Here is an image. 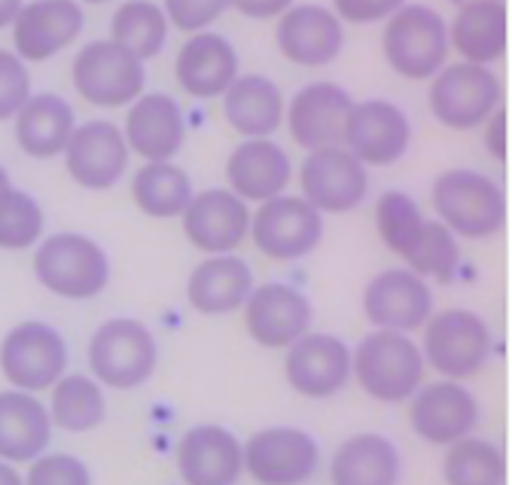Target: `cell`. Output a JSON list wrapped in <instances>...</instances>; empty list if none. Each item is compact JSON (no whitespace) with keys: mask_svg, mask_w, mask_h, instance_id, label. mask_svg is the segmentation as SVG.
<instances>
[{"mask_svg":"<svg viewBox=\"0 0 512 485\" xmlns=\"http://www.w3.org/2000/svg\"><path fill=\"white\" fill-rule=\"evenodd\" d=\"M427 363L412 333L375 330L351 348V379L375 403H406L424 382Z\"/></svg>","mask_w":512,"mask_h":485,"instance_id":"1","label":"cell"},{"mask_svg":"<svg viewBox=\"0 0 512 485\" xmlns=\"http://www.w3.org/2000/svg\"><path fill=\"white\" fill-rule=\"evenodd\" d=\"M34 278L58 299L86 302L110 287L113 263L95 238L83 232H55L34 245Z\"/></svg>","mask_w":512,"mask_h":485,"instance_id":"2","label":"cell"},{"mask_svg":"<svg viewBox=\"0 0 512 485\" xmlns=\"http://www.w3.org/2000/svg\"><path fill=\"white\" fill-rule=\"evenodd\" d=\"M436 220L458 238L482 241L506 226V193L497 180L476 168H448L430 187Z\"/></svg>","mask_w":512,"mask_h":485,"instance_id":"3","label":"cell"},{"mask_svg":"<svg viewBox=\"0 0 512 485\" xmlns=\"http://www.w3.org/2000/svg\"><path fill=\"white\" fill-rule=\"evenodd\" d=\"M424 363L439 379L467 382L479 376L494 354V333L473 309H442L421 327Z\"/></svg>","mask_w":512,"mask_h":485,"instance_id":"4","label":"cell"},{"mask_svg":"<svg viewBox=\"0 0 512 485\" xmlns=\"http://www.w3.org/2000/svg\"><path fill=\"white\" fill-rule=\"evenodd\" d=\"M89 376L110 391H135L159 370V342L138 318H110L89 339Z\"/></svg>","mask_w":512,"mask_h":485,"instance_id":"5","label":"cell"},{"mask_svg":"<svg viewBox=\"0 0 512 485\" xmlns=\"http://www.w3.org/2000/svg\"><path fill=\"white\" fill-rule=\"evenodd\" d=\"M384 62L394 74L412 83L430 80L448 65V22L424 4H403L394 16L384 19L381 31Z\"/></svg>","mask_w":512,"mask_h":485,"instance_id":"6","label":"cell"},{"mask_svg":"<svg viewBox=\"0 0 512 485\" xmlns=\"http://www.w3.org/2000/svg\"><path fill=\"white\" fill-rule=\"evenodd\" d=\"M427 107L439 126L452 132H476L497 107H503V83L485 65H442L430 77Z\"/></svg>","mask_w":512,"mask_h":485,"instance_id":"7","label":"cell"},{"mask_svg":"<svg viewBox=\"0 0 512 485\" xmlns=\"http://www.w3.org/2000/svg\"><path fill=\"white\" fill-rule=\"evenodd\" d=\"M71 83L86 104L101 110H119L144 95L147 68L141 58H135L110 37L89 40L74 55Z\"/></svg>","mask_w":512,"mask_h":485,"instance_id":"8","label":"cell"},{"mask_svg":"<svg viewBox=\"0 0 512 485\" xmlns=\"http://www.w3.org/2000/svg\"><path fill=\"white\" fill-rule=\"evenodd\" d=\"M247 238L263 257L275 263H296L317 251L324 238V214L302 196H275L250 211Z\"/></svg>","mask_w":512,"mask_h":485,"instance_id":"9","label":"cell"},{"mask_svg":"<svg viewBox=\"0 0 512 485\" xmlns=\"http://www.w3.org/2000/svg\"><path fill=\"white\" fill-rule=\"evenodd\" d=\"M68 363V339L46 321H22L0 342V373L19 391H49L68 373Z\"/></svg>","mask_w":512,"mask_h":485,"instance_id":"10","label":"cell"},{"mask_svg":"<svg viewBox=\"0 0 512 485\" xmlns=\"http://www.w3.org/2000/svg\"><path fill=\"white\" fill-rule=\"evenodd\" d=\"M244 473L256 485H305L320 467L317 440L293 428V424H272L250 434L241 443Z\"/></svg>","mask_w":512,"mask_h":485,"instance_id":"11","label":"cell"},{"mask_svg":"<svg viewBox=\"0 0 512 485\" xmlns=\"http://www.w3.org/2000/svg\"><path fill=\"white\" fill-rule=\"evenodd\" d=\"M409 403V428L427 446H452L470 434H476L482 406L479 397L455 379L421 382Z\"/></svg>","mask_w":512,"mask_h":485,"instance_id":"12","label":"cell"},{"mask_svg":"<svg viewBox=\"0 0 512 485\" xmlns=\"http://www.w3.org/2000/svg\"><path fill=\"white\" fill-rule=\"evenodd\" d=\"M342 147L366 168H391L412 147V119L388 98L354 101L345 119Z\"/></svg>","mask_w":512,"mask_h":485,"instance_id":"13","label":"cell"},{"mask_svg":"<svg viewBox=\"0 0 512 485\" xmlns=\"http://www.w3.org/2000/svg\"><path fill=\"white\" fill-rule=\"evenodd\" d=\"M299 196L320 214H348L369 196V168L342 144L308 150L299 165Z\"/></svg>","mask_w":512,"mask_h":485,"instance_id":"14","label":"cell"},{"mask_svg":"<svg viewBox=\"0 0 512 485\" xmlns=\"http://www.w3.org/2000/svg\"><path fill=\"white\" fill-rule=\"evenodd\" d=\"M360 306L375 330L415 333L436 312V299L427 278L415 275L409 266H394L369 278Z\"/></svg>","mask_w":512,"mask_h":485,"instance_id":"15","label":"cell"},{"mask_svg":"<svg viewBox=\"0 0 512 485\" xmlns=\"http://www.w3.org/2000/svg\"><path fill=\"white\" fill-rule=\"evenodd\" d=\"M241 312H244L247 336L269 351H284L299 336H305L314 324L311 299L299 287L284 281L253 284Z\"/></svg>","mask_w":512,"mask_h":485,"instance_id":"16","label":"cell"},{"mask_svg":"<svg viewBox=\"0 0 512 485\" xmlns=\"http://www.w3.org/2000/svg\"><path fill=\"white\" fill-rule=\"evenodd\" d=\"M284 351V379L305 400H330L351 382V345L342 336L308 330Z\"/></svg>","mask_w":512,"mask_h":485,"instance_id":"17","label":"cell"},{"mask_svg":"<svg viewBox=\"0 0 512 485\" xmlns=\"http://www.w3.org/2000/svg\"><path fill=\"white\" fill-rule=\"evenodd\" d=\"M61 156L74 184L89 193L113 190L132 162V150L125 144L122 129L110 119H89L83 126L77 123Z\"/></svg>","mask_w":512,"mask_h":485,"instance_id":"18","label":"cell"},{"mask_svg":"<svg viewBox=\"0 0 512 485\" xmlns=\"http://www.w3.org/2000/svg\"><path fill=\"white\" fill-rule=\"evenodd\" d=\"M10 28L13 52L25 65H40L80 40L86 10L80 0H25Z\"/></svg>","mask_w":512,"mask_h":485,"instance_id":"19","label":"cell"},{"mask_svg":"<svg viewBox=\"0 0 512 485\" xmlns=\"http://www.w3.org/2000/svg\"><path fill=\"white\" fill-rule=\"evenodd\" d=\"M183 235L196 251L211 254H235L250 229V205L238 199L229 187H214L192 193L189 205L180 214Z\"/></svg>","mask_w":512,"mask_h":485,"instance_id":"20","label":"cell"},{"mask_svg":"<svg viewBox=\"0 0 512 485\" xmlns=\"http://www.w3.org/2000/svg\"><path fill=\"white\" fill-rule=\"evenodd\" d=\"M275 46L290 65L327 68L345 49V22L324 4H293L278 16Z\"/></svg>","mask_w":512,"mask_h":485,"instance_id":"21","label":"cell"},{"mask_svg":"<svg viewBox=\"0 0 512 485\" xmlns=\"http://www.w3.org/2000/svg\"><path fill=\"white\" fill-rule=\"evenodd\" d=\"M354 98L348 89H342L333 80H314L305 83L284 110V126L296 147L320 150V147H336L342 144L345 119Z\"/></svg>","mask_w":512,"mask_h":485,"instance_id":"22","label":"cell"},{"mask_svg":"<svg viewBox=\"0 0 512 485\" xmlns=\"http://www.w3.org/2000/svg\"><path fill=\"white\" fill-rule=\"evenodd\" d=\"M183 485H238L244 476L241 440L223 424H192L174 446Z\"/></svg>","mask_w":512,"mask_h":485,"instance_id":"23","label":"cell"},{"mask_svg":"<svg viewBox=\"0 0 512 485\" xmlns=\"http://www.w3.org/2000/svg\"><path fill=\"white\" fill-rule=\"evenodd\" d=\"M125 144L144 162H171L186 144V116L168 92H144L128 104Z\"/></svg>","mask_w":512,"mask_h":485,"instance_id":"24","label":"cell"},{"mask_svg":"<svg viewBox=\"0 0 512 485\" xmlns=\"http://www.w3.org/2000/svg\"><path fill=\"white\" fill-rule=\"evenodd\" d=\"M238 74H241V62L235 43L211 28L189 34L174 58L177 86L189 98L199 101L220 98Z\"/></svg>","mask_w":512,"mask_h":485,"instance_id":"25","label":"cell"},{"mask_svg":"<svg viewBox=\"0 0 512 485\" xmlns=\"http://www.w3.org/2000/svg\"><path fill=\"white\" fill-rule=\"evenodd\" d=\"M290 180V153L272 138H244L226 159V184L247 205H260L287 193Z\"/></svg>","mask_w":512,"mask_h":485,"instance_id":"26","label":"cell"},{"mask_svg":"<svg viewBox=\"0 0 512 485\" xmlns=\"http://www.w3.org/2000/svg\"><path fill=\"white\" fill-rule=\"evenodd\" d=\"M253 269L238 254H211L186 278V302L205 318L241 312L253 290Z\"/></svg>","mask_w":512,"mask_h":485,"instance_id":"27","label":"cell"},{"mask_svg":"<svg viewBox=\"0 0 512 485\" xmlns=\"http://www.w3.org/2000/svg\"><path fill=\"white\" fill-rule=\"evenodd\" d=\"M223 119L241 138H272L284 129V89L263 74H238L220 95Z\"/></svg>","mask_w":512,"mask_h":485,"instance_id":"28","label":"cell"},{"mask_svg":"<svg viewBox=\"0 0 512 485\" xmlns=\"http://www.w3.org/2000/svg\"><path fill=\"white\" fill-rule=\"evenodd\" d=\"M509 46V10L506 0H476L458 7L455 19L448 22V49H455L461 62L485 65L506 55Z\"/></svg>","mask_w":512,"mask_h":485,"instance_id":"29","label":"cell"},{"mask_svg":"<svg viewBox=\"0 0 512 485\" xmlns=\"http://www.w3.org/2000/svg\"><path fill=\"white\" fill-rule=\"evenodd\" d=\"M52 418L46 403L31 391H0V458L31 464L52 443Z\"/></svg>","mask_w":512,"mask_h":485,"instance_id":"30","label":"cell"},{"mask_svg":"<svg viewBox=\"0 0 512 485\" xmlns=\"http://www.w3.org/2000/svg\"><path fill=\"white\" fill-rule=\"evenodd\" d=\"M403 455L384 434L363 431L342 440L330 461V485H400Z\"/></svg>","mask_w":512,"mask_h":485,"instance_id":"31","label":"cell"},{"mask_svg":"<svg viewBox=\"0 0 512 485\" xmlns=\"http://www.w3.org/2000/svg\"><path fill=\"white\" fill-rule=\"evenodd\" d=\"M16 119V144L31 159H55L68 147L74 129H77V113L74 107L55 92H40L19 107Z\"/></svg>","mask_w":512,"mask_h":485,"instance_id":"32","label":"cell"},{"mask_svg":"<svg viewBox=\"0 0 512 485\" xmlns=\"http://www.w3.org/2000/svg\"><path fill=\"white\" fill-rule=\"evenodd\" d=\"M46 412L52 428L64 434H89L107 418V388L89 373H64L49 388Z\"/></svg>","mask_w":512,"mask_h":485,"instance_id":"33","label":"cell"},{"mask_svg":"<svg viewBox=\"0 0 512 485\" xmlns=\"http://www.w3.org/2000/svg\"><path fill=\"white\" fill-rule=\"evenodd\" d=\"M192 177L186 168L171 162H144L132 177V199L141 214L153 220H174L192 199Z\"/></svg>","mask_w":512,"mask_h":485,"instance_id":"34","label":"cell"},{"mask_svg":"<svg viewBox=\"0 0 512 485\" xmlns=\"http://www.w3.org/2000/svg\"><path fill=\"white\" fill-rule=\"evenodd\" d=\"M168 34V16L156 0H125L110 19V40L141 58V62H150L165 49Z\"/></svg>","mask_w":512,"mask_h":485,"instance_id":"35","label":"cell"},{"mask_svg":"<svg viewBox=\"0 0 512 485\" xmlns=\"http://www.w3.org/2000/svg\"><path fill=\"white\" fill-rule=\"evenodd\" d=\"M442 479L445 485H506V455L494 440L470 434L445 446Z\"/></svg>","mask_w":512,"mask_h":485,"instance_id":"36","label":"cell"},{"mask_svg":"<svg viewBox=\"0 0 512 485\" xmlns=\"http://www.w3.org/2000/svg\"><path fill=\"white\" fill-rule=\"evenodd\" d=\"M424 220L427 217L421 205L403 190H388L375 202V229H378L381 245L391 254H397L400 260H406L415 251Z\"/></svg>","mask_w":512,"mask_h":485,"instance_id":"37","label":"cell"},{"mask_svg":"<svg viewBox=\"0 0 512 485\" xmlns=\"http://www.w3.org/2000/svg\"><path fill=\"white\" fill-rule=\"evenodd\" d=\"M415 275L436 281V284H452L461 269V245L458 235L439 220H424L421 238L415 251L403 260Z\"/></svg>","mask_w":512,"mask_h":485,"instance_id":"38","label":"cell"},{"mask_svg":"<svg viewBox=\"0 0 512 485\" xmlns=\"http://www.w3.org/2000/svg\"><path fill=\"white\" fill-rule=\"evenodd\" d=\"M43 229L46 214L31 193L13 184L0 190V251H31L43 238Z\"/></svg>","mask_w":512,"mask_h":485,"instance_id":"39","label":"cell"},{"mask_svg":"<svg viewBox=\"0 0 512 485\" xmlns=\"http://www.w3.org/2000/svg\"><path fill=\"white\" fill-rule=\"evenodd\" d=\"M25 485H95L89 464L71 452H43L28 464Z\"/></svg>","mask_w":512,"mask_h":485,"instance_id":"40","label":"cell"},{"mask_svg":"<svg viewBox=\"0 0 512 485\" xmlns=\"http://www.w3.org/2000/svg\"><path fill=\"white\" fill-rule=\"evenodd\" d=\"M162 10L171 28L183 34H196L220 22L232 10V0H162Z\"/></svg>","mask_w":512,"mask_h":485,"instance_id":"41","label":"cell"},{"mask_svg":"<svg viewBox=\"0 0 512 485\" xmlns=\"http://www.w3.org/2000/svg\"><path fill=\"white\" fill-rule=\"evenodd\" d=\"M28 98H31L28 65L13 49H0V123L13 119Z\"/></svg>","mask_w":512,"mask_h":485,"instance_id":"42","label":"cell"},{"mask_svg":"<svg viewBox=\"0 0 512 485\" xmlns=\"http://www.w3.org/2000/svg\"><path fill=\"white\" fill-rule=\"evenodd\" d=\"M406 0H333V13L348 25H375L394 16Z\"/></svg>","mask_w":512,"mask_h":485,"instance_id":"43","label":"cell"},{"mask_svg":"<svg viewBox=\"0 0 512 485\" xmlns=\"http://www.w3.org/2000/svg\"><path fill=\"white\" fill-rule=\"evenodd\" d=\"M479 129H482V144H485L488 156L503 165L506 153H509V116H506V107H497Z\"/></svg>","mask_w":512,"mask_h":485,"instance_id":"44","label":"cell"},{"mask_svg":"<svg viewBox=\"0 0 512 485\" xmlns=\"http://www.w3.org/2000/svg\"><path fill=\"white\" fill-rule=\"evenodd\" d=\"M296 0H232V10H238L247 19H278L284 10H290Z\"/></svg>","mask_w":512,"mask_h":485,"instance_id":"45","label":"cell"},{"mask_svg":"<svg viewBox=\"0 0 512 485\" xmlns=\"http://www.w3.org/2000/svg\"><path fill=\"white\" fill-rule=\"evenodd\" d=\"M22 7H25V0H0V31L16 22Z\"/></svg>","mask_w":512,"mask_h":485,"instance_id":"46","label":"cell"},{"mask_svg":"<svg viewBox=\"0 0 512 485\" xmlns=\"http://www.w3.org/2000/svg\"><path fill=\"white\" fill-rule=\"evenodd\" d=\"M0 485H25V479L16 470V464H10L4 458H0Z\"/></svg>","mask_w":512,"mask_h":485,"instance_id":"47","label":"cell"},{"mask_svg":"<svg viewBox=\"0 0 512 485\" xmlns=\"http://www.w3.org/2000/svg\"><path fill=\"white\" fill-rule=\"evenodd\" d=\"M7 187H10V171L0 165V190H7Z\"/></svg>","mask_w":512,"mask_h":485,"instance_id":"48","label":"cell"},{"mask_svg":"<svg viewBox=\"0 0 512 485\" xmlns=\"http://www.w3.org/2000/svg\"><path fill=\"white\" fill-rule=\"evenodd\" d=\"M80 4H89V7H101V4H110V0H80Z\"/></svg>","mask_w":512,"mask_h":485,"instance_id":"49","label":"cell"},{"mask_svg":"<svg viewBox=\"0 0 512 485\" xmlns=\"http://www.w3.org/2000/svg\"><path fill=\"white\" fill-rule=\"evenodd\" d=\"M452 7H464V4H476V0H448Z\"/></svg>","mask_w":512,"mask_h":485,"instance_id":"50","label":"cell"},{"mask_svg":"<svg viewBox=\"0 0 512 485\" xmlns=\"http://www.w3.org/2000/svg\"><path fill=\"white\" fill-rule=\"evenodd\" d=\"M177 485H183V482H177Z\"/></svg>","mask_w":512,"mask_h":485,"instance_id":"51","label":"cell"}]
</instances>
